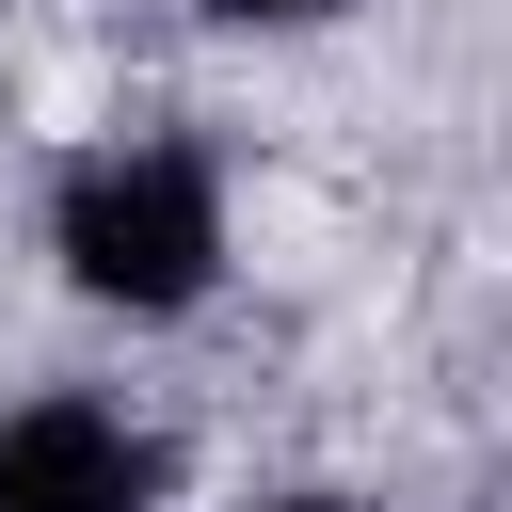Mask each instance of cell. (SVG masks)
<instances>
[{
  "label": "cell",
  "mask_w": 512,
  "mask_h": 512,
  "mask_svg": "<svg viewBox=\"0 0 512 512\" xmlns=\"http://www.w3.org/2000/svg\"><path fill=\"white\" fill-rule=\"evenodd\" d=\"M48 256H64V288L112 304V320H176V304H208V288H224V160L176 144V128H128V144L64 160V192H48Z\"/></svg>",
  "instance_id": "obj_1"
},
{
  "label": "cell",
  "mask_w": 512,
  "mask_h": 512,
  "mask_svg": "<svg viewBox=\"0 0 512 512\" xmlns=\"http://www.w3.org/2000/svg\"><path fill=\"white\" fill-rule=\"evenodd\" d=\"M0 512H160V432L112 400H16L0 416Z\"/></svg>",
  "instance_id": "obj_2"
},
{
  "label": "cell",
  "mask_w": 512,
  "mask_h": 512,
  "mask_svg": "<svg viewBox=\"0 0 512 512\" xmlns=\"http://www.w3.org/2000/svg\"><path fill=\"white\" fill-rule=\"evenodd\" d=\"M272 512H352V496H272Z\"/></svg>",
  "instance_id": "obj_4"
},
{
  "label": "cell",
  "mask_w": 512,
  "mask_h": 512,
  "mask_svg": "<svg viewBox=\"0 0 512 512\" xmlns=\"http://www.w3.org/2000/svg\"><path fill=\"white\" fill-rule=\"evenodd\" d=\"M208 16H240V32H304V16H336V0H208Z\"/></svg>",
  "instance_id": "obj_3"
}]
</instances>
